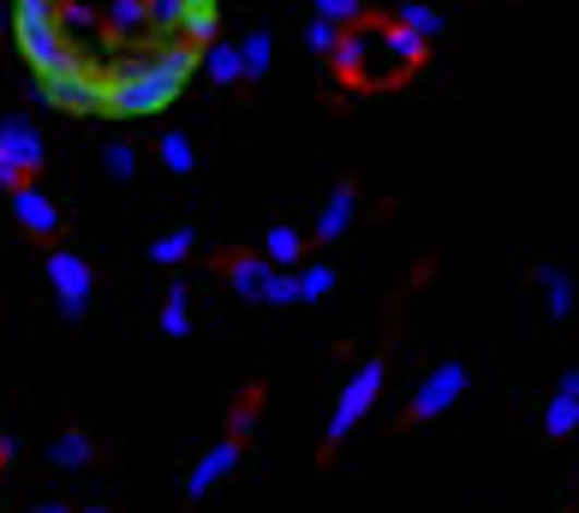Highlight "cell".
Listing matches in <instances>:
<instances>
[{"label":"cell","mask_w":579,"mask_h":513,"mask_svg":"<svg viewBox=\"0 0 579 513\" xmlns=\"http://www.w3.org/2000/svg\"><path fill=\"white\" fill-rule=\"evenodd\" d=\"M257 305H299V275H293V269H275V275L263 281Z\"/></svg>","instance_id":"obj_20"},{"label":"cell","mask_w":579,"mask_h":513,"mask_svg":"<svg viewBox=\"0 0 579 513\" xmlns=\"http://www.w3.org/2000/svg\"><path fill=\"white\" fill-rule=\"evenodd\" d=\"M538 281H544V299H550V317H574V275H562L556 263H538Z\"/></svg>","instance_id":"obj_13"},{"label":"cell","mask_w":579,"mask_h":513,"mask_svg":"<svg viewBox=\"0 0 579 513\" xmlns=\"http://www.w3.org/2000/svg\"><path fill=\"white\" fill-rule=\"evenodd\" d=\"M239 67H245V84H257V79H269V67H275V36L263 31H245L239 36Z\"/></svg>","instance_id":"obj_9"},{"label":"cell","mask_w":579,"mask_h":513,"mask_svg":"<svg viewBox=\"0 0 579 513\" xmlns=\"http://www.w3.org/2000/svg\"><path fill=\"white\" fill-rule=\"evenodd\" d=\"M269 275H275L269 256H228V281H233L239 293H245V299H257L263 281H269Z\"/></svg>","instance_id":"obj_12"},{"label":"cell","mask_w":579,"mask_h":513,"mask_svg":"<svg viewBox=\"0 0 579 513\" xmlns=\"http://www.w3.org/2000/svg\"><path fill=\"white\" fill-rule=\"evenodd\" d=\"M161 168L180 174V179L197 168V150H192V138H185V132H161Z\"/></svg>","instance_id":"obj_17"},{"label":"cell","mask_w":579,"mask_h":513,"mask_svg":"<svg viewBox=\"0 0 579 513\" xmlns=\"http://www.w3.org/2000/svg\"><path fill=\"white\" fill-rule=\"evenodd\" d=\"M335 293V269L329 263H305L299 269V305H317Z\"/></svg>","instance_id":"obj_19"},{"label":"cell","mask_w":579,"mask_h":513,"mask_svg":"<svg viewBox=\"0 0 579 513\" xmlns=\"http://www.w3.org/2000/svg\"><path fill=\"white\" fill-rule=\"evenodd\" d=\"M48 281H55V293H60V317L79 323V317L91 311V293H96L91 263H84L79 251H48Z\"/></svg>","instance_id":"obj_4"},{"label":"cell","mask_w":579,"mask_h":513,"mask_svg":"<svg viewBox=\"0 0 579 513\" xmlns=\"http://www.w3.org/2000/svg\"><path fill=\"white\" fill-rule=\"evenodd\" d=\"M102 162H108V174H114V179H132V174H137V150H132V144H114Z\"/></svg>","instance_id":"obj_23"},{"label":"cell","mask_w":579,"mask_h":513,"mask_svg":"<svg viewBox=\"0 0 579 513\" xmlns=\"http://www.w3.org/2000/svg\"><path fill=\"white\" fill-rule=\"evenodd\" d=\"M192 246H197V234L192 227H173V234H161L156 246H149V263H185V256H192Z\"/></svg>","instance_id":"obj_18"},{"label":"cell","mask_w":579,"mask_h":513,"mask_svg":"<svg viewBox=\"0 0 579 513\" xmlns=\"http://www.w3.org/2000/svg\"><path fill=\"white\" fill-rule=\"evenodd\" d=\"M79 513H108V508H79Z\"/></svg>","instance_id":"obj_25"},{"label":"cell","mask_w":579,"mask_h":513,"mask_svg":"<svg viewBox=\"0 0 579 513\" xmlns=\"http://www.w3.org/2000/svg\"><path fill=\"white\" fill-rule=\"evenodd\" d=\"M544 430L550 436H574L579 430V370H568V377L556 382V394H550V406H544Z\"/></svg>","instance_id":"obj_8"},{"label":"cell","mask_w":579,"mask_h":513,"mask_svg":"<svg viewBox=\"0 0 579 513\" xmlns=\"http://www.w3.org/2000/svg\"><path fill=\"white\" fill-rule=\"evenodd\" d=\"M239 448H245V436H221L216 448H209L204 460H197L192 466V478H185V496H192V502H204L209 490H216L221 478H228V472L239 466Z\"/></svg>","instance_id":"obj_5"},{"label":"cell","mask_w":579,"mask_h":513,"mask_svg":"<svg viewBox=\"0 0 579 513\" xmlns=\"http://www.w3.org/2000/svg\"><path fill=\"white\" fill-rule=\"evenodd\" d=\"M36 168H43V138L24 120H0V191H19Z\"/></svg>","instance_id":"obj_3"},{"label":"cell","mask_w":579,"mask_h":513,"mask_svg":"<svg viewBox=\"0 0 579 513\" xmlns=\"http://www.w3.org/2000/svg\"><path fill=\"white\" fill-rule=\"evenodd\" d=\"M317 19H329V24L347 31V24H359L364 12H359V0H317Z\"/></svg>","instance_id":"obj_21"},{"label":"cell","mask_w":579,"mask_h":513,"mask_svg":"<svg viewBox=\"0 0 579 513\" xmlns=\"http://www.w3.org/2000/svg\"><path fill=\"white\" fill-rule=\"evenodd\" d=\"M466 382H472V365L466 358H443V365L431 370V377L419 382V394H412V406H407V425H424V418H443L448 406L466 394Z\"/></svg>","instance_id":"obj_2"},{"label":"cell","mask_w":579,"mask_h":513,"mask_svg":"<svg viewBox=\"0 0 579 513\" xmlns=\"http://www.w3.org/2000/svg\"><path fill=\"white\" fill-rule=\"evenodd\" d=\"M352 215H359V191L352 186H335V198L323 203V215H317V227H311V239L317 246H335V239L352 227Z\"/></svg>","instance_id":"obj_7"},{"label":"cell","mask_w":579,"mask_h":513,"mask_svg":"<svg viewBox=\"0 0 579 513\" xmlns=\"http://www.w3.org/2000/svg\"><path fill=\"white\" fill-rule=\"evenodd\" d=\"M12 215H19V227H24V234H36V239L60 234V210L48 203V191H36V186H31V179H24L19 191H12Z\"/></svg>","instance_id":"obj_6"},{"label":"cell","mask_w":579,"mask_h":513,"mask_svg":"<svg viewBox=\"0 0 579 513\" xmlns=\"http://www.w3.org/2000/svg\"><path fill=\"white\" fill-rule=\"evenodd\" d=\"M383 382H388V365H383V358H364V365L352 370V382L341 389V401H335V418H329V430H323V448H329V454L347 442L352 430L364 425V413H371V406H376V394H383Z\"/></svg>","instance_id":"obj_1"},{"label":"cell","mask_w":579,"mask_h":513,"mask_svg":"<svg viewBox=\"0 0 579 513\" xmlns=\"http://www.w3.org/2000/svg\"><path fill=\"white\" fill-rule=\"evenodd\" d=\"M395 24H400V31H412L419 43H436V36H443V12L424 7V0H407V7L395 12Z\"/></svg>","instance_id":"obj_14"},{"label":"cell","mask_w":579,"mask_h":513,"mask_svg":"<svg viewBox=\"0 0 579 513\" xmlns=\"http://www.w3.org/2000/svg\"><path fill=\"white\" fill-rule=\"evenodd\" d=\"M161 335H168V341H185V335H192V293H185L180 281H173L168 299H161Z\"/></svg>","instance_id":"obj_11"},{"label":"cell","mask_w":579,"mask_h":513,"mask_svg":"<svg viewBox=\"0 0 579 513\" xmlns=\"http://www.w3.org/2000/svg\"><path fill=\"white\" fill-rule=\"evenodd\" d=\"M91 454H96V442L84 430H67L55 448H48V460H55L60 472H79V466H91Z\"/></svg>","instance_id":"obj_16"},{"label":"cell","mask_w":579,"mask_h":513,"mask_svg":"<svg viewBox=\"0 0 579 513\" xmlns=\"http://www.w3.org/2000/svg\"><path fill=\"white\" fill-rule=\"evenodd\" d=\"M31 513H72V508H60V502H43V508H31Z\"/></svg>","instance_id":"obj_24"},{"label":"cell","mask_w":579,"mask_h":513,"mask_svg":"<svg viewBox=\"0 0 579 513\" xmlns=\"http://www.w3.org/2000/svg\"><path fill=\"white\" fill-rule=\"evenodd\" d=\"M305 43L317 48V55H335V43H341V24H329V19H311Z\"/></svg>","instance_id":"obj_22"},{"label":"cell","mask_w":579,"mask_h":513,"mask_svg":"<svg viewBox=\"0 0 579 513\" xmlns=\"http://www.w3.org/2000/svg\"><path fill=\"white\" fill-rule=\"evenodd\" d=\"M204 67H209V79H216L221 90H233L239 79H245V67H239V43H209Z\"/></svg>","instance_id":"obj_15"},{"label":"cell","mask_w":579,"mask_h":513,"mask_svg":"<svg viewBox=\"0 0 579 513\" xmlns=\"http://www.w3.org/2000/svg\"><path fill=\"white\" fill-rule=\"evenodd\" d=\"M263 256H269L275 269H299L305 263V234H299V227H269V234H263Z\"/></svg>","instance_id":"obj_10"}]
</instances>
